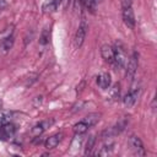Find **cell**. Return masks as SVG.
<instances>
[{"label":"cell","instance_id":"obj_1","mask_svg":"<svg viewBox=\"0 0 157 157\" xmlns=\"http://www.w3.org/2000/svg\"><path fill=\"white\" fill-rule=\"evenodd\" d=\"M113 66L115 69H123L126 64V54L124 48L121 47L120 43H115V45L113 47Z\"/></svg>","mask_w":157,"mask_h":157},{"label":"cell","instance_id":"obj_2","mask_svg":"<svg viewBox=\"0 0 157 157\" xmlns=\"http://www.w3.org/2000/svg\"><path fill=\"white\" fill-rule=\"evenodd\" d=\"M136 70H137V53L134 52V53L131 54V56L129 58L128 64H126V72H125L126 80L132 81V78L135 77Z\"/></svg>","mask_w":157,"mask_h":157},{"label":"cell","instance_id":"obj_3","mask_svg":"<svg viewBox=\"0 0 157 157\" xmlns=\"http://www.w3.org/2000/svg\"><path fill=\"white\" fill-rule=\"evenodd\" d=\"M87 28H88V26H87L85 18H82V21H81V23H80V26L75 33V38H74V44L76 48H80L82 45L85 37H86V33H87Z\"/></svg>","mask_w":157,"mask_h":157},{"label":"cell","instance_id":"obj_4","mask_svg":"<svg viewBox=\"0 0 157 157\" xmlns=\"http://www.w3.org/2000/svg\"><path fill=\"white\" fill-rule=\"evenodd\" d=\"M121 16H123L124 23H125L129 28H134V27H135V15H134L132 6L121 7Z\"/></svg>","mask_w":157,"mask_h":157},{"label":"cell","instance_id":"obj_5","mask_svg":"<svg viewBox=\"0 0 157 157\" xmlns=\"http://www.w3.org/2000/svg\"><path fill=\"white\" fill-rule=\"evenodd\" d=\"M129 145H130V148L132 150L134 155H136V156H145L144 144H142V141H141L137 136H135V135L130 136V139H129Z\"/></svg>","mask_w":157,"mask_h":157},{"label":"cell","instance_id":"obj_6","mask_svg":"<svg viewBox=\"0 0 157 157\" xmlns=\"http://www.w3.org/2000/svg\"><path fill=\"white\" fill-rule=\"evenodd\" d=\"M139 92H140L139 88H131V90L125 94V97L123 98V103H124V105H125L126 108H130V107H132V105L136 103L137 97H139Z\"/></svg>","mask_w":157,"mask_h":157},{"label":"cell","instance_id":"obj_7","mask_svg":"<svg viewBox=\"0 0 157 157\" xmlns=\"http://www.w3.org/2000/svg\"><path fill=\"white\" fill-rule=\"evenodd\" d=\"M54 123V120L53 119H50V120H43V121H40V123H38L37 125H34L33 128H32V130H31V134L33 135V136H40L52 124Z\"/></svg>","mask_w":157,"mask_h":157},{"label":"cell","instance_id":"obj_8","mask_svg":"<svg viewBox=\"0 0 157 157\" xmlns=\"http://www.w3.org/2000/svg\"><path fill=\"white\" fill-rule=\"evenodd\" d=\"M15 132H16V126L12 123L7 121L0 125V136L2 139H10L15 135Z\"/></svg>","mask_w":157,"mask_h":157},{"label":"cell","instance_id":"obj_9","mask_svg":"<svg viewBox=\"0 0 157 157\" xmlns=\"http://www.w3.org/2000/svg\"><path fill=\"white\" fill-rule=\"evenodd\" d=\"M61 137H63V134H61V132H59V134H54V135L49 136V137L44 141V146H45V148L52 150V148L56 147V146L59 145Z\"/></svg>","mask_w":157,"mask_h":157},{"label":"cell","instance_id":"obj_10","mask_svg":"<svg viewBox=\"0 0 157 157\" xmlns=\"http://www.w3.org/2000/svg\"><path fill=\"white\" fill-rule=\"evenodd\" d=\"M110 75L107 74V72H102L101 75L97 76V85L102 88V90H107L110 87Z\"/></svg>","mask_w":157,"mask_h":157},{"label":"cell","instance_id":"obj_11","mask_svg":"<svg viewBox=\"0 0 157 157\" xmlns=\"http://www.w3.org/2000/svg\"><path fill=\"white\" fill-rule=\"evenodd\" d=\"M113 47L108 45V44H103L102 48H101V55L102 58L108 61L109 64H113Z\"/></svg>","mask_w":157,"mask_h":157},{"label":"cell","instance_id":"obj_12","mask_svg":"<svg viewBox=\"0 0 157 157\" xmlns=\"http://www.w3.org/2000/svg\"><path fill=\"white\" fill-rule=\"evenodd\" d=\"M99 118H101V114H99V113H90V114L86 115L82 120L91 128V126L96 125V124L99 121Z\"/></svg>","mask_w":157,"mask_h":157},{"label":"cell","instance_id":"obj_13","mask_svg":"<svg viewBox=\"0 0 157 157\" xmlns=\"http://www.w3.org/2000/svg\"><path fill=\"white\" fill-rule=\"evenodd\" d=\"M60 2H61V0H49V1H48L47 4H44V6H43L44 12H54V11L59 7Z\"/></svg>","mask_w":157,"mask_h":157},{"label":"cell","instance_id":"obj_14","mask_svg":"<svg viewBox=\"0 0 157 157\" xmlns=\"http://www.w3.org/2000/svg\"><path fill=\"white\" fill-rule=\"evenodd\" d=\"M88 129H90V126H88L83 120H80L78 123H76V124L74 125V132H75V134H85Z\"/></svg>","mask_w":157,"mask_h":157},{"label":"cell","instance_id":"obj_15","mask_svg":"<svg viewBox=\"0 0 157 157\" xmlns=\"http://www.w3.org/2000/svg\"><path fill=\"white\" fill-rule=\"evenodd\" d=\"M94 144H96V137L93 135L88 136L87 141H86V146H85V155H90L94 147Z\"/></svg>","mask_w":157,"mask_h":157},{"label":"cell","instance_id":"obj_16","mask_svg":"<svg viewBox=\"0 0 157 157\" xmlns=\"http://www.w3.org/2000/svg\"><path fill=\"white\" fill-rule=\"evenodd\" d=\"M49 38H50V31H49L48 27H45V28L42 31V33H40L39 43H40L42 45H45V44L49 43Z\"/></svg>","mask_w":157,"mask_h":157},{"label":"cell","instance_id":"obj_17","mask_svg":"<svg viewBox=\"0 0 157 157\" xmlns=\"http://www.w3.org/2000/svg\"><path fill=\"white\" fill-rule=\"evenodd\" d=\"M109 94H110V98L112 99H118L119 98V94H120V85L119 83H115L113 85L112 88H109Z\"/></svg>","mask_w":157,"mask_h":157},{"label":"cell","instance_id":"obj_18","mask_svg":"<svg viewBox=\"0 0 157 157\" xmlns=\"http://www.w3.org/2000/svg\"><path fill=\"white\" fill-rule=\"evenodd\" d=\"M82 144V134H76V136L74 137L72 142H71V148L72 150H80Z\"/></svg>","mask_w":157,"mask_h":157},{"label":"cell","instance_id":"obj_19","mask_svg":"<svg viewBox=\"0 0 157 157\" xmlns=\"http://www.w3.org/2000/svg\"><path fill=\"white\" fill-rule=\"evenodd\" d=\"M12 44H13V37H12V36L5 38V39L1 42V47H2L5 50H9V49L12 47Z\"/></svg>","mask_w":157,"mask_h":157},{"label":"cell","instance_id":"obj_20","mask_svg":"<svg viewBox=\"0 0 157 157\" xmlns=\"http://www.w3.org/2000/svg\"><path fill=\"white\" fill-rule=\"evenodd\" d=\"M112 150H113V144L104 145V146L101 148V151L97 152V155H99V156H107V155H109V153L112 152Z\"/></svg>","mask_w":157,"mask_h":157},{"label":"cell","instance_id":"obj_21","mask_svg":"<svg viewBox=\"0 0 157 157\" xmlns=\"http://www.w3.org/2000/svg\"><path fill=\"white\" fill-rule=\"evenodd\" d=\"M10 117L11 114L9 112H0V125L10 121Z\"/></svg>","mask_w":157,"mask_h":157},{"label":"cell","instance_id":"obj_22","mask_svg":"<svg viewBox=\"0 0 157 157\" xmlns=\"http://www.w3.org/2000/svg\"><path fill=\"white\" fill-rule=\"evenodd\" d=\"M5 6H6V2H5L4 0H0V10H1V9H4Z\"/></svg>","mask_w":157,"mask_h":157},{"label":"cell","instance_id":"obj_23","mask_svg":"<svg viewBox=\"0 0 157 157\" xmlns=\"http://www.w3.org/2000/svg\"><path fill=\"white\" fill-rule=\"evenodd\" d=\"M1 107H2V103H1V101H0V110H1Z\"/></svg>","mask_w":157,"mask_h":157}]
</instances>
